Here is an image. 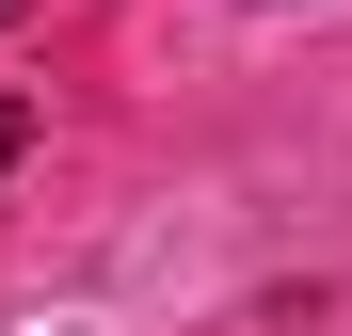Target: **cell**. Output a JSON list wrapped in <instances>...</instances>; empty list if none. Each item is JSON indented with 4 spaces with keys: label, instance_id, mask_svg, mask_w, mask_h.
Wrapping results in <instances>:
<instances>
[{
    "label": "cell",
    "instance_id": "7a4b0ae2",
    "mask_svg": "<svg viewBox=\"0 0 352 336\" xmlns=\"http://www.w3.org/2000/svg\"><path fill=\"white\" fill-rule=\"evenodd\" d=\"M0 16H32V0H0Z\"/></svg>",
    "mask_w": 352,
    "mask_h": 336
},
{
    "label": "cell",
    "instance_id": "6da1fadb",
    "mask_svg": "<svg viewBox=\"0 0 352 336\" xmlns=\"http://www.w3.org/2000/svg\"><path fill=\"white\" fill-rule=\"evenodd\" d=\"M16 160H32V96H0V177H16Z\"/></svg>",
    "mask_w": 352,
    "mask_h": 336
}]
</instances>
